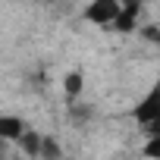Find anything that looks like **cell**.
<instances>
[{
	"label": "cell",
	"instance_id": "cell-1",
	"mask_svg": "<svg viewBox=\"0 0 160 160\" xmlns=\"http://www.w3.org/2000/svg\"><path fill=\"white\" fill-rule=\"evenodd\" d=\"M119 10H122V0H91V3L85 7V19H88L91 25H101V28L110 25V28H113Z\"/></svg>",
	"mask_w": 160,
	"mask_h": 160
},
{
	"label": "cell",
	"instance_id": "cell-2",
	"mask_svg": "<svg viewBox=\"0 0 160 160\" xmlns=\"http://www.w3.org/2000/svg\"><path fill=\"white\" fill-rule=\"evenodd\" d=\"M132 116H135V122H138V126H148V122L160 119V85H151V91L135 104Z\"/></svg>",
	"mask_w": 160,
	"mask_h": 160
},
{
	"label": "cell",
	"instance_id": "cell-3",
	"mask_svg": "<svg viewBox=\"0 0 160 160\" xmlns=\"http://www.w3.org/2000/svg\"><path fill=\"white\" fill-rule=\"evenodd\" d=\"M138 13H141V0H122V10H119V16H116L113 28H116L119 35L132 32V28H135V22H138Z\"/></svg>",
	"mask_w": 160,
	"mask_h": 160
},
{
	"label": "cell",
	"instance_id": "cell-4",
	"mask_svg": "<svg viewBox=\"0 0 160 160\" xmlns=\"http://www.w3.org/2000/svg\"><path fill=\"white\" fill-rule=\"evenodd\" d=\"M25 135V122L13 113H3L0 116V141H19Z\"/></svg>",
	"mask_w": 160,
	"mask_h": 160
},
{
	"label": "cell",
	"instance_id": "cell-5",
	"mask_svg": "<svg viewBox=\"0 0 160 160\" xmlns=\"http://www.w3.org/2000/svg\"><path fill=\"white\" fill-rule=\"evenodd\" d=\"M16 144L22 148V154H25V157H41V144H44V135H38V132L25 129V135H22Z\"/></svg>",
	"mask_w": 160,
	"mask_h": 160
},
{
	"label": "cell",
	"instance_id": "cell-6",
	"mask_svg": "<svg viewBox=\"0 0 160 160\" xmlns=\"http://www.w3.org/2000/svg\"><path fill=\"white\" fill-rule=\"evenodd\" d=\"M82 85H85V75H82V72H69V75L63 78V91H66V98H69V101L78 98V94H82Z\"/></svg>",
	"mask_w": 160,
	"mask_h": 160
},
{
	"label": "cell",
	"instance_id": "cell-7",
	"mask_svg": "<svg viewBox=\"0 0 160 160\" xmlns=\"http://www.w3.org/2000/svg\"><path fill=\"white\" fill-rule=\"evenodd\" d=\"M41 157H53V160H57V157H63V148H60V144H57L50 135H44V144H41Z\"/></svg>",
	"mask_w": 160,
	"mask_h": 160
},
{
	"label": "cell",
	"instance_id": "cell-8",
	"mask_svg": "<svg viewBox=\"0 0 160 160\" xmlns=\"http://www.w3.org/2000/svg\"><path fill=\"white\" fill-rule=\"evenodd\" d=\"M141 154H144V157H160V135H151V138L144 141Z\"/></svg>",
	"mask_w": 160,
	"mask_h": 160
},
{
	"label": "cell",
	"instance_id": "cell-9",
	"mask_svg": "<svg viewBox=\"0 0 160 160\" xmlns=\"http://www.w3.org/2000/svg\"><path fill=\"white\" fill-rule=\"evenodd\" d=\"M141 132L151 138V135H160V119H154V122H148V126H141Z\"/></svg>",
	"mask_w": 160,
	"mask_h": 160
},
{
	"label": "cell",
	"instance_id": "cell-10",
	"mask_svg": "<svg viewBox=\"0 0 160 160\" xmlns=\"http://www.w3.org/2000/svg\"><path fill=\"white\" fill-rule=\"evenodd\" d=\"M144 38H148V41H160V28H157V25H148V28H144Z\"/></svg>",
	"mask_w": 160,
	"mask_h": 160
}]
</instances>
